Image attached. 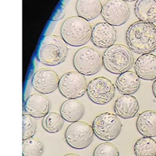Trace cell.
Listing matches in <instances>:
<instances>
[{"mask_svg": "<svg viewBox=\"0 0 156 156\" xmlns=\"http://www.w3.org/2000/svg\"><path fill=\"white\" fill-rule=\"evenodd\" d=\"M51 101L44 94L36 93L30 96L26 101L24 109L33 118H41L49 113Z\"/></svg>", "mask_w": 156, "mask_h": 156, "instance_id": "cell-13", "label": "cell"}, {"mask_svg": "<svg viewBox=\"0 0 156 156\" xmlns=\"http://www.w3.org/2000/svg\"><path fill=\"white\" fill-rule=\"evenodd\" d=\"M63 156H81L79 154H73V153H71V154H66L64 155Z\"/></svg>", "mask_w": 156, "mask_h": 156, "instance_id": "cell-28", "label": "cell"}, {"mask_svg": "<svg viewBox=\"0 0 156 156\" xmlns=\"http://www.w3.org/2000/svg\"><path fill=\"white\" fill-rule=\"evenodd\" d=\"M126 40L127 46L135 53L151 54L156 50V26L136 21L128 28Z\"/></svg>", "mask_w": 156, "mask_h": 156, "instance_id": "cell-1", "label": "cell"}, {"mask_svg": "<svg viewBox=\"0 0 156 156\" xmlns=\"http://www.w3.org/2000/svg\"><path fill=\"white\" fill-rule=\"evenodd\" d=\"M125 2H136L137 1V0H124Z\"/></svg>", "mask_w": 156, "mask_h": 156, "instance_id": "cell-29", "label": "cell"}, {"mask_svg": "<svg viewBox=\"0 0 156 156\" xmlns=\"http://www.w3.org/2000/svg\"><path fill=\"white\" fill-rule=\"evenodd\" d=\"M134 13L141 21L156 22V0H137L134 5Z\"/></svg>", "mask_w": 156, "mask_h": 156, "instance_id": "cell-20", "label": "cell"}, {"mask_svg": "<svg viewBox=\"0 0 156 156\" xmlns=\"http://www.w3.org/2000/svg\"><path fill=\"white\" fill-rule=\"evenodd\" d=\"M36 131L35 120L29 114H24L23 116V140L33 137Z\"/></svg>", "mask_w": 156, "mask_h": 156, "instance_id": "cell-24", "label": "cell"}, {"mask_svg": "<svg viewBox=\"0 0 156 156\" xmlns=\"http://www.w3.org/2000/svg\"><path fill=\"white\" fill-rule=\"evenodd\" d=\"M68 48L63 39L54 34L45 36L40 43L37 59L46 66H56L66 60Z\"/></svg>", "mask_w": 156, "mask_h": 156, "instance_id": "cell-2", "label": "cell"}, {"mask_svg": "<svg viewBox=\"0 0 156 156\" xmlns=\"http://www.w3.org/2000/svg\"><path fill=\"white\" fill-rule=\"evenodd\" d=\"M87 94L93 102L98 105H105L114 98L115 87L108 78L98 77L88 83Z\"/></svg>", "mask_w": 156, "mask_h": 156, "instance_id": "cell-9", "label": "cell"}, {"mask_svg": "<svg viewBox=\"0 0 156 156\" xmlns=\"http://www.w3.org/2000/svg\"><path fill=\"white\" fill-rule=\"evenodd\" d=\"M134 70L137 75L143 80H156V56L152 54L142 55L134 64Z\"/></svg>", "mask_w": 156, "mask_h": 156, "instance_id": "cell-14", "label": "cell"}, {"mask_svg": "<svg viewBox=\"0 0 156 156\" xmlns=\"http://www.w3.org/2000/svg\"><path fill=\"white\" fill-rule=\"evenodd\" d=\"M93 128L87 123L77 121L70 124L65 132V140L67 144L75 149H84L93 141Z\"/></svg>", "mask_w": 156, "mask_h": 156, "instance_id": "cell-7", "label": "cell"}, {"mask_svg": "<svg viewBox=\"0 0 156 156\" xmlns=\"http://www.w3.org/2000/svg\"><path fill=\"white\" fill-rule=\"evenodd\" d=\"M140 78L136 73L127 71L118 77L115 86L122 95H133L137 93L140 87Z\"/></svg>", "mask_w": 156, "mask_h": 156, "instance_id": "cell-16", "label": "cell"}, {"mask_svg": "<svg viewBox=\"0 0 156 156\" xmlns=\"http://www.w3.org/2000/svg\"><path fill=\"white\" fill-rule=\"evenodd\" d=\"M139 109V102L132 95H122L116 99L114 106L115 114L124 119L134 118Z\"/></svg>", "mask_w": 156, "mask_h": 156, "instance_id": "cell-15", "label": "cell"}, {"mask_svg": "<svg viewBox=\"0 0 156 156\" xmlns=\"http://www.w3.org/2000/svg\"><path fill=\"white\" fill-rule=\"evenodd\" d=\"M92 127L98 138L104 141H111L119 136L122 124L116 114L104 112L96 117Z\"/></svg>", "mask_w": 156, "mask_h": 156, "instance_id": "cell-6", "label": "cell"}, {"mask_svg": "<svg viewBox=\"0 0 156 156\" xmlns=\"http://www.w3.org/2000/svg\"><path fill=\"white\" fill-rule=\"evenodd\" d=\"M64 119L61 114L56 112H49L43 119V129L49 133H56L62 129Z\"/></svg>", "mask_w": 156, "mask_h": 156, "instance_id": "cell-23", "label": "cell"}, {"mask_svg": "<svg viewBox=\"0 0 156 156\" xmlns=\"http://www.w3.org/2000/svg\"><path fill=\"white\" fill-rule=\"evenodd\" d=\"M83 104L76 99L65 101L61 106L60 114L64 121L76 122L81 120L84 115Z\"/></svg>", "mask_w": 156, "mask_h": 156, "instance_id": "cell-17", "label": "cell"}, {"mask_svg": "<svg viewBox=\"0 0 156 156\" xmlns=\"http://www.w3.org/2000/svg\"><path fill=\"white\" fill-rule=\"evenodd\" d=\"M131 10L124 0H108L104 4L101 16L106 23L113 27H120L129 19Z\"/></svg>", "mask_w": 156, "mask_h": 156, "instance_id": "cell-10", "label": "cell"}, {"mask_svg": "<svg viewBox=\"0 0 156 156\" xmlns=\"http://www.w3.org/2000/svg\"><path fill=\"white\" fill-rule=\"evenodd\" d=\"M44 151V143L40 139L31 137L23 141V156H42Z\"/></svg>", "mask_w": 156, "mask_h": 156, "instance_id": "cell-22", "label": "cell"}, {"mask_svg": "<svg viewBox=\"0 0 156 156\" xmlns=\"http://www.w3.org/2000/svg\"><path fill=\"white\" fill-rule=\"evenodd\" d=\"M136 128L142 136L156 137V111L147 110L139 114L136 121Z\"/></svg>", "mask_w": 156, "mask_h": 156, "instance_id": "cell-18", "label": "cell"}, {"mask_svg": "<svg viewBox=\"0 0 156 156\" xmlns=\"http://www.w3.org/2000/svg\"><path fill=\"white\" fill-rule=\"evenodd\" d=\"M60 78L54 70L43 68L33 75L31 84L39 93L48 94L53 93L59 86Z\"/></svg>", "mask_w": 156, "mask_h": 156, "instance_id": "cell-11", "label": "cell"}, {"mask_svg": "<svg viewBox=\"0 0 156 156\" xmlns=\"http://www.w3.org/2000/svg\"><path fill=\"white\" fill-rule=\"evenodd\" d=\"M103 66L111 73L121 74L129 71L134 64L133 51L122 44H114L103 53Z\"/></svg>", "mask_w": 156, "mask_h": 156, "instance_id": "cell-4", "label": "cell"}, {"mask_svg": "<svg viewBox=\"0 0 156 156\" xmlns=\"http://www.w3.org/2000/svg\"><path fill=\"white\" fill-rule=\"evenodd\" d=\"M93 28L89 22L80 16H71L65 20L61 28V35L67 44L83 46L91 39Z\"/></svg>", "mask_w": 156, "mask_h": 156, "instance_id": "cell-3", "label": "cell"}, {"mask_svg": "<svg viewBox=\"0 0 156 156\" xmlns=\"http://www.w3.org/2000/svg\"><path fill=\"white\" fill-rule=\"evenodd\" d=\"M93 156H119V151L112 143L104 142L97 146Z\"/></svg>", "mask_w": 156, "mask_h": 156, "instance_id": "cell-25", "label": "cell"}, {"mask_svg": "<svg viewBox=\"0 0 156 156\" xmlns=\"http://www.w3.org/2000/svg\"><path fill=\"white\" fill-rule=\"evenodd\" d=\"M64 15H65V6L63 5H62L58 8L53 17L52 18V20L53 21H57L61 20L64 17Z\"/></svg>", "mask_w": 156, "mask_h": 156, "instance_id": "cell-26", "label": "cell"}, {"mask_svg": "<svg viewBox=\"0 0 156 156\" xmlns=\"http://www.w3.org/2000/svg\"><path fill=\"white\" fill-rule=\"evenodd\" d=\"M117 37L118 33L113 26L106 22H101L93 28L90 40L95 46L107 49L115 44Z\"/></svg>", "mask_w": 156, "mask_h": 156, "instance_id": "cell-12", "label": "cell"}, {"mask_svg": "<svg viewBox=\"0 0 156 156\" xmlns=\"http://www.w3.org/2000/svg\"><path fill=\"white\" fill-rule=\"evenodd\" d=\"M136 156H156V141L151 137L138 139L134 146Z\"/></svg>", "mask_w": 156, "mask_h": 156, "instance_id": "cell-21", "label": "cell"}, {"mask_svg": "<svg viewBox=\"0 0 156 156\" xmlns=\"http://www.w3.org/2000/svg\"><path fill=\"white\" fill-rule=\"evenodd\" d=\"M87 85L84 75L78 72L70 71L61 77L58 89L64 98L73 99L83 96L87 93Z\"/></svg>", "mask_w": 156, "mask_h": 156, "instance_id": "cell-8", "label": "cell"}, {"mask_svg": "<svg viewBox=\"0 0 156 156\" xmlns=\"http://www.w3.org/2000/svg\"><path fill=\"white\" fill-rule=\"evenodd\" d=\"M152 94L154 96V98L156 99V80L154 81L152 86Z\"/></svg>", "mask_w": 156, "mask_h": 156, "instance_id": "cell-27", "label": "cell"}, {"mask_svg": "<svg viewBox=\"0 0 156 156\" xmlns=\"http://www.w3.org/2000/svg\"><path fill=\"white\" fill-rule=\"evenodd\" d=\"M73 66L77 72L84 76H93L103 66V57L96 48L86 46L78 49L73 57Z\"/></svg>", "mask_w": 156, "mask_h": 156, "instance_id": "cell-5", "label": "cell"}, {"mask_svg": "<svg viewBox=\"0 0 156 156\" xmlns=\"http://www.w3.org/2000/svg\"><path fill=\"white\" fill-rule=\"evenodd\" d=\"M102 6L100 0H77L76 10L78 16L89 21L101 15Z\"/></svg>", "mask_w": 156, "mask_h": 156, "instance_id": "cell-19", "label": "cell"}]
</instances>
